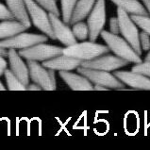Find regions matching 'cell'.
Wrapping results in <instances>:
<instances>
[{
    "instance_id": "obj_8",
    "label": "cell",
    "mask_w": 150,
    "mask_h": 150,
    "mask_svg": "<svg viewBox=\"0 0 150 150\" xmlns=\"http://www.w3.org/2000/svg\"><path fill=\"white\" fill-rule=\"evenodd\" d=\"M48 41V36L44 34H34V33H25L22 32L17 35L2 39L0 42L1 47L6 48H14V49H23L27 47H30L37 44L46 42Z\"/></svg>"
},
{
    "instance_id": "obj_36",
    "label": "cell",
    "mask_w": 150,
    "mask_h": 150,
    "mask_svg": "<svg viewBox=\"0 0 150 150\" xmlns=\"http://www.w3.org/2000/svg\"><path fill=\"white\" fill-rule=\"evenodd\" d=\"M143 1H145V0H143Z\"/></svg>"
},
{
    "instance_id": "obj_21",
    "label": "cell",
    "mask_w": 150,
    "mask_h": 150,
    "mask_svg": "<svg viewBox=\"0 0 150 150\" xmlns=\"http://www.w3.org/2000/svg\"><path fill=\"white\" fill-rule=\"evenodd\" d=\"M61 2H62V21L64 23L70 25L73 12H74L78 0H61Z\"/></svg>"
},
{
    "instance_id": "obj_18",
    "label": "cell",
    "mask_w": 150,
    "mask_h": 150,
    "mask_svg": "<svg viewBox=\"0 0 150 150\" xmlns=\"http://www.w3.org/2000/svg\"><path fill=\"white\" fill-rule=\"evenodd\" d=\"M96 0H79L76 2L74 12H73L70 25H74L84 20L89 16L93 8L95 7Z\"/></svg>"
},
{
    "instance_id": "obj_32",
    "label": "cell",
    "mask_w": 150,
    "mask_h": 150,
    "mask_svg": "<svg viewBox=\"0 0 150 150\" xmlns=\"http://www.w3.org/2000/svg\"><path fill=\"white\" fill-rule=\"evenodd\" d=\"M95 90L96 91H107V90H110V89L104 86H101V85H95Z\"/></svg>"
},
{
    "instance_id": "obj_5",
    "label": "cell",
    "mask_w": 150,
    "mask_h": 150,
    "mask_svg": "<svg viewBox=\"0 0 150 150\" xmlns=\"http://www.w3.org/2000/svg\"><path fill=\"white\" fill-rule=\"evenodd\" d=\"M28 8V14L32 20V23L35 27L50 39L57 40L53 31L52 25L50 22L49 13H47L44 8L41 7L35 0H25Z\"/></svg>"
},
{
    "instance_id": "obj_12",
    "label": "cell",
    "mask_w": 150,
    "mask_h": 150,
    "mask_svg": "<svg viewBox=\"0 0 150 150\" xmlns=\"http://www.w3.org/2000/svg\"><path fill=\"white\" fill-rule=\"evenodd\" d=\"M113 75L134 90L150 91V78L133 71H114Z\"/></svg>"
},
{
    "instance_id": "obj_27",
    "label": "cell",
    "mask_w": 150,
    "mask_h": 150,
    "mask_svg": "<svg viewBox=\"0 0 150 150\" xmlns=\"http://www.w3.org/2000/svg\"><path fill=\"white\" fill-rule=\"evenodd\" d=\"M149 34L146 33L145 31L143 30V32L140 33V42H141V46H142L143 50L144 51H148L150 50V38H149Z\"/></svg>"
},
{
    "instance_id": "obj_10",
    "label": "cell",
    "mask_w": 150,
    "mask_h": 150,
    "mask_svg": "<svg viewBox=\"0 0 150 150\" xmlns=\"http://www.w3.org/2000/svg\"><path fill=\"white\" fill-rule=\"evenodd\" d=\"M28 66L29 69L30 79L34 83L38 84L45 91H54L57 88L52 82L49 71L42 64L37 62V61H28Z\"/></svg>"
},
{
    "instance_id": "obj_3",
    "label": "cell",
    "mask_w": 150,
    "mask_h": 150,
    "mask_svg": "<svg viewBox=\"0 0 150 150\" xmlns=\"http://www.w3.org/2000/svg\"><path fill=\"white\" fill-rule=\"evenodd\" d=\"M117 17L119 20L120 33L122 34L123 37L127 41L128 44L133 47L137 53L142 55L143 48L140 42V33L134 21L131 19V17L128 15L126 11H124L123 8L119 7L117 8Z\"/></svg>"
},
{
    "instance_id": "obj_22",
    "label": "cell",
    "mask_w": 150,
    "mask_h": 150,
    "mask_svg": "<svg viewBox=\"0 0 150 150\" xmlns=\"http://www.w3.org/2000/svg\"><path fill=\"white\" fill-rule=\"evenodd\" d=\"M73 32H74V35L78 40L80 41H85L89 37V27L88 24L82 22H78L73 25V28H72Z\"/></svg>"
},
{
    "instance_id": "obj_20",
    "label": "cell",
    "mask_w": 150,
    "mask_h": 150,
    "mask_svg": "<svg viewBox=\"0 0 150 150\" xmlns=\"http://www.w3.org/2000/svg\"><path fill=\"white\" fill-rule=\"evenodd\" d=\"M4 78L6 79L7 88L10 91H25L27 86L12 73L11 69H7L4 74Z\"/></svg>"
},
{
    "instance_id": "obj_17",
    "label": "cell",
    "mask_w": 150,
    "mask_h": 150,
    "mask_svg": "<svg viewBox=\"0 0 150 150\" xmlns=\"http://www.w3.org/2000/svg\"><path fill=\"white\" fill-rule=\"evenodd\" d=\"M28 28L19 22L18 20H8L2 21L0 24V38L7 39V38L13 37L19 33L25 32Z\"/></svg>"
},
{
    "instance_id": "obj_33",
    "label": "cell",
    "mask_w": 150,
    "mask_h": 150,
    "mask_svg": "<svg viewBox=\"0 0 150 150\" xmlns=\"http://www.w3.org/2000/svg\"><path fill=\"white\" fill-rule=\"evenodd\" d=\"M144 2V6L146 7L147 11H149V14H150V0H145Z\"/></svg>"
},
{
    "instance_id": "obj_7",
    "label": "cell",
    "mask_w": 150,
    "mask_h": 150,
    "mask_svg": "<svg viewBox=\"0 0 150 150\" xmlns=\"http://www.w3.org/2000/svg\"><path fill=\"white\" fill-rule=\"evenodd\" d=\"M106 23V2L105 0H96L95 7L88 16L87 24L89 27V39L96 42L101 34Z\"/></svg>"
},
{
    "instance_id": "obj_25",
    "label": "cell",
    "mask_w": 150,
    "mask_h": 150,
    "mask_svg": "<svg viewBox=\"0 0 150 150\" xmlns=\"http://www.w3.org/2000/svg\"><path fill=\"white\" fill-rule=\"evenodd\" d=\"M131 71L140 73L150 78V61H145L144 62L135 63V65L131 68Z\"/></svg>"
},
{
    "instance_id": "obj_28",
    "label": "cell",
    "mask_w": 150,
    "mask_h": 150,
    "mask_svg": "<svg viewBox=\"0 0 150 150\" xmlns=\"http://www.w3.org/2000/svg\"><path fill=\"white\" fill-rule=\"evenodd\" d=\"M110 32L113 34H117L120 32V25H119V20L118 17H111L110 20Z\"/></svg>"
},
{
    "instance_id": "obj_6",
    "label": "cell",
    "mask_w": 150,
    "mask_h": 150,
    "mask_svg": "<svg viewBox=\"0 0 150 150\" xmlns=\"http://www.w3.org/2000/svg\"><path fill=\"white\" fill-rule=\"evenodd\" d=\"M19 55L27 61L45 62L63 54V48L57 45H45V42L37 44L30 47L19 50Z\"/></svg>"
},
{
    "instance_id": "obj_13",
    "label": "cell",
    "mask_w": 150,
    "mask_h": 150,
    "mask_svg": "<svg viewBox=\"0 0 150 150\" xmlns=\"http://www.w3.org/2000/svg\"><path fill=\"white\" fill-rule=\"evenodd\" d=\"M8 62H10V69L12 73L28 87L30 79L28 63L25 64L24 62L22 57L14 48L8 49Z\"/></svg>"
},
{
    "instance_id": "obj_15",
    "label": "cell",
    "mask_w": 150,
    "mask_h": 150,
    "mask_svg": "<svg viewBox=\"0 0 150 150\" xmlns=\"http://www.w3.org/2000/svg\"><path fill=\"white\" fill-rule=\"evenodd\" d=\"M83 61L76 58H72L66 55H59L58 57L47 59L42 62V65L47 69L55 71H71L78 69Z\"/></svg>"
},
{
    "instance_id": "obj_16",
    "label": "cell",
    "mask_w": 150,
    "mask_h": 150,
    "mask_svg": "<svg viewBox=\"0 0 150 150\" xmlns=\"http://www.w3.org/2000/svg\"><path fill=\"white\" fill-rule=\"evenodd\" d=\"M7 6L14 14L16 20L23 23L28 28L31 27L29 14L28 11V8L25 5V0H5Z\"/></svg>"
},
{
    "instance_id": "obj_35",
    "label": "cell",
    "mask_w": 150,
    "mask_h": 150,
    "mask_svg": "<svg viewBox=\"0 0 150 150\" xmlns=\"http://www.w3.org/2000/svg\"><path fill=\"white\" fill-rule=\"evenodd\" d=\"M144 61H150V50H149V52L148 54L145 56V59H144Z\"/></svg>"
},
{
    "instance_id": "obj_30",
    "label": "cell",
    "mask_w": 150,
    "mask_h": 150,
    "mask_svg": "<svg viewBox=\"0 0 150 150\" xmlns=\"http://www.w3.org/2000/svg\"><path fill=\"white\" fill-rule=\"evenodd\" d=\"M27 90L28 91H42V87L41 86H39L38 84H36V83H31V84H29L28 86L27 87Z\"/></svg>"
},
{
    "instance_id": "obj_23",
    "label": "cell",
    "mask_w": 150,
    "mask_h": 150,
    "mask_svg": "<svg viewBox=\"0 0 150 150\" xmlns=\"http://www.w3.org/2000/svg\"><path fill=\"white\" fill-rule=\"evenodd\" d=\"M131 19L134 21V23L138 25L140 28H142L144 31L148 33L150 35V17L149 15H130Z\"/></svg>"
},
{
    "instance_id": "obj_26",
    "label": "cell",
    "mask_w": 150,
    "mask_h": 150,
    "mask_svg": "<svg viewBox=\"0 0 150 150\" xmlns=\"http://www.w3.org/2000/svg\"><path fill=\"white\" fill-rule=\"evenodd\" d=\"M0 10H1V11H0V19H1V21L16 20L12 11L8 8V6L4 5L3 3H1V5H0Z\"/></svg>"
},
{
    "instance_id": "obj_4",
    "label": "cell",
    "mask_w": 150,
    "mask_h": 150,
    "mask_svg": "<svg viewBox=\"0 0 150 150\" xmlns=\"http://www.w3.org/2000/svg\"><path fill=\"white\" fill-rule=\"evenodd\" d=\"M79 74L83 75L90 79L95 85H101L107 87L108 89L112 90H123L125 89L126 84L123 81L116 78L113 74H110L108 71L91 69V68L79 66L78 69Z\"/></svg>"
},
{
    "instance_id": "obj_31",
    "label": "cell",
    "mask_w": 150,
    "mask_h": 150,
    "mask_svg": "<svg viewBox=\"0 0 150 150\" xmlns=\"http://www.w3.org/2000/svg\"><path fill=\"white\" fill-rule=\"evenodd\" d=\"M0 56L2 58H8V48L6 47H1L0 48Z\"/></svg>"
},
{
    "instance_id": "obj_1",
    "label": "cell",
    "mask_w": 150,
    "mask_h": 150,
    "mask_svg": "<svg viewBox=\"0 0 150 150\" xmlns=\"http://www.w3.org/2000/svg\"><path fill=\"white\" fill-rule=\"evenodd\" d=\"M100 36L114 55L130 62H142L140 55L128 44L125 38H122L117 34H113L107 30H102Z\"/></svg>"
},
{
    "instance_id": "obj_34",
    "label": "cell",
    "mask_w": 150,
    "mask_h": 150,
    "mask_svg": "<svg viewBox=\"0 0 150 150\" xmlns=\"http://www.w3.org/2000/svg\"><path fill=\"white\" fill-rule=\"evenodd\" d=\"M6 89H8V88H6L5 86H4V84L2 82L0 83V90H1V91H6Z\"/></svg>"
},
{
    "instance_id": "obj_2",
    "label": "cell",
    "mask_w": 150,
    "mask_h": 150,
    "mask_svg": "<svg viewBox=\"0 0 150 150\" xmlns=\"http://www.w3.org/2000/svg\"><path fill=\"white\" fill-rule=\"evenodd\" d=\"M108 45L96 44V42H81L63 48V55L81 61H90L110 52Z\"/></svg>"
},
{
    "instance_id": "obj_9",
    "label": "cell",
    "mask_w": 150,
    "mask_h": 150,
    "mask_svg": "<svg viewBox=\"0 0 150 150\" xmlns=\"http://www.w3.org/2000/svg\"><path fill=\"white\" fill-rule=\"evenodd\" d=\"M130 62L126 61L116 55H103L93 59H90V61H83L81 66L91 68V69L111 72L126 66Z\"/></svg>"
},
{
    "instance_id": "obj_24",
    "label": "cell",
    "mask_w": 150,
    "mask_h": 150,
    "mask_svg": "<svg viewBox=\"0 0 150 150\" xmlns=\"http://www.w3.org/2000/svg\"><path fill=\"white\" fill-rule=\"evenodd\" d=\"M35 1L45 10L59 16V11L58 8L57 3H56V0H35Z\"/></svg>"
},
{
    "instance_id": "obj_11",
    "label": "cell",
    "mask_w": 150,
    "mask_h": 150,
    "mask_svg": "<svg viewBox=\"0 0 150 150\" xmlns=\"http://www.w3.org/2000/svg\"><path fill=\"white\" fill-rule=\"evenodd\" d=\"M49 17L57 40H59L65 46H70L76 44L78 39L74 35L72 29H70L68 24L64 23L63 21L59 18V16L52 13V12H49Z\"/></svg>"
},
{
    "instance_id": "obj_19",
    "label": "cell",
    "mask_w": 150,
    "mask_h": 150,
    "mask_svg": "<svg viewBox=\"0 0 150 150\" xmlns=\"http://www.w3.org/2000/svg\"><path fill=\"white\" fill-rule=\"evenodd\" d=\"M110 1L131 15H149L146 7L142 5L138 0H110Z\"/></svg>"
},
{
    "instance_id": "obj_29",
    "label": "cell",
    "mask_w": 150,
    "mask_h": 150,
    "mask_svg": "<svg viewBox=\"0 0 150 150\" xmlns=\"http://www.w3.org/2000/svg\"><path fill=\"white\" fill-rule=\"evenodd\" d=\"M7 67H8V62L5 59V58H2L0 59V76H3L5 74V71L7 70Z\"/></svg>"
},
{
    "instance_id": "obj_14",
    "label": "cell",
    "mask_w": 150,
    "mask_h": 150,
    "mask_svg": "<svg viewBox=\"0 0 150 150\" xmlns=\"http://www.w3.org/2000/svg\"><path fill=\"white\" fill-rule=\"evenodd\" d=\"M59 76L73 91H92L95 90L93 83L83 75H78L70 71H59Z\"/></svg>"
}]
</instances>
